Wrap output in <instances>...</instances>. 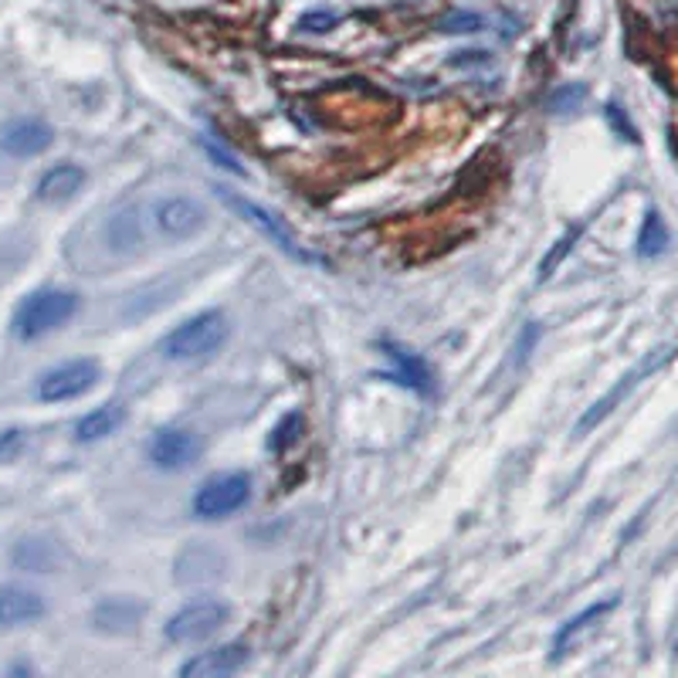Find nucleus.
I'll use <instances>...</instances> for the list:
<instances>
[{
  "mask_svg": "<svg viewBox=\"0 0 678 678\" xmlns=\"http://www.w3.org/2000/svg\"><path fill=\"white\" fill-rule=\"evenodd\" d=\"M149 458H153V465L164 472L187 469L197 458V438L183 427H164L149 441Z\"/></svg>",
  "mask_w": 678,
  "mask_h": 678,
  "instance_id": "nucleus-10",
  "label": "nucleus"
},
{
  "mask_svg": "<svg viewBox=\"0 0 678 678\" xmlns=\"http://www.w3.org/2000/svg\"><path fill=\"white\" fill-rule=\"evenodd\" d=\"M201 146H204V153L210 160H218V167H225V170H231V173H244V167L231 157V153L225 149V146H218L214 140H201Z\"/></svg>",
  "mask_w": 678,
  "mask_h": 678,
  "instance_id": "nucleus-24",
  "label": "nucleus"
},
{
  "mask_svg": "<svg viewBox=\"0 0 678 678\" xmlns=\"http://www.w3.org/2000/svg\"><path fill=\"white\" fill-rule=\"evenodd\" d=\"M99 363L96 360H69L38 380V397L45 404H61V400H75L82 394H88L99 384Z\"/></svg>",
  "mask_w": 678,
  "mask_h": 678,
  "instance_id": "nucleus-7",
  "label": "nucleus"
},
{
  "mask_svg": "<svg viewBox=\"0 0 678 678\" xmlns=\"http://www.w3.org/2000/svg\"><path fill=\"white\" fill-rule=\"evenodd\" d=\"M618 607V597H607V601H601V604H591L588 610H580V614H573V618L557 631V638H553V655H564L570 644L588 631V628H594L601 618H607V614Z\"/></svg>",
  "mask_w": 678,
  "mask_h": 678,
  "instance_id": "nucleus-15",
  "label": "nucleus"
},
{
  "mask_svg": "<svg viewBox=\"0 0 678 678\" xmlns=\"http://www.w3.org/2000/svg\"><path fill=\"white\" fill-rule=\"evenodd\" d=\"M45 618V597L31 588H4L0 591V628H21Z\"/></svg>",
  "mask_w": 678,
  "mask_h": 678,
  "instance_id": "nucleus-12",
  "label": "nucleus"
},
{
  "mask_svg": "<svg viewBox=\"0 0 678 678\" xmlns=\"http://www.w3.org/2000/svg\"><path fill=\"white\" fill-rule=\"evenodd\" d=\"M231 618V607L225 601H194L187 607H180L173 618L167 621V638L173 644H194V641H207L210 634H218Z\"/></svg>",
  "mask_w": 678,
  "mask_h": 678,
  "instance_id": "nucleus-5",
  "label": "nucleus"
},
{
  "mask_svg": "<svg viewBox=\"0 0 678 678\" xmlns=\"http://www.w3.org/2000/svg\"><path fill=\"white\" fill-rule=\"evenodd\" d=\"M607 119H610V126L618 130L625 140H631V143H638V133H634V126H631V119L625 116V109L618 106V102H610L607 106Z\"/></svg>",
  "mask_w": 678,
  "mask_h": 678,
  "instance_id": "nucleus-25",
  "label": "nucleus"
},
{
  "mask_svg": "<svg viewBox=\"0 0 678 678\" xmlns=\"http://www.w3.org/2000/svg\"><path fill=\"white\" fill-rule=\"evenodd\" d=\"M384 353L394 363V374L400 384L411 387L414 394H435V374H431V366L417 353H411L408 347H397V343H384Z\"/></svg>",
  "mask_w": 678,
  "mask_h": 678,
  "instance_id": "nucleus-13",
  "label": "nucleus"
},
{
  "mask_svg": "<svg viewBox=\"0 0 678 678\" xmlns=\"http://www.w3.org/2000/svg\"><path fill=\"white\" fill-rule=\"evenodd\" d=\"M14 448H21V431H8V435L0 438V458L11 455Z\"/></svg>",
  "mask_w": 678,
  "mask_h": 678,
  "instance_id": "nucleus-27",
  "label": "nucleus"
},
{
  "mask_svg": "<svg viewBox=\"0 0 678 678\" xmlns=\"http://www.w3.org/2000/svg\"><path fill=\"white\" fill-rule=\"evenodd\" d=\"M82 187H85V170L75 164H58V167L45 170V177L38 180V197L45 204H65Z\"/></svg>",
  "mask_w": 678,
  "mask_h": 678,
  "instance_id": "nucleus-14",
  "label": "nucleus"
},
{
  "mask_svg": "<svg viewBox=\"0 0 678 678\" xmlns=\"http://www.w3.org/2000/svg\"><path fill=\"white\" fill-rule=\"evenodd\" d=\"M580 238V228H573L564 241H557V249H553L546 258H543V265H540V279H549L553 275V268H557V262H564L567 255H570V249H573V241Z\"/></svg>",
  "mask_w": 678,
  "mask_h": 678,
  "instance_id": "nucleus-23",
  "label": "nucleus"
},
{
  "mask_svg": "<svg viewBox=\"0 0 678 678\" xmlns=\"http://www.w3.org/2000/svg\"><path fill=\"white\" fill-rule=\"evenodd\" d=\"M249 665V644H218L180 668L183 678H228Z\"/></svg>",
  "mask_w": 678,
  "mask_h": 678,
  "instance_id": "nucleus-11",
  "label": "nucleus"
},
{
  "mask_svg": "<svg viewBox=\"0 0 678 678\" xmlns=\"http://www.w3.org/2000/svg\"><path fill=\"white\" fill-rule=\"evenodd\" d=\"M583 99H588V85L583 82H567L560 85L557 92L549 96V112H577L583 106Z\"/></svg>",
  "mask_w": 678,
  "mask_h": 678,
  "instance_id": "nucleus-20",
  "label": "nucleus"
},
{
  "mask_svg": "<svg viewBox=\"0 0 678 678\" xmlns=\"http://www.w3.org/2000/svg\"><path fill=\"white\" fill-rule=\"evenodd\" d=\"M668 244H671V234L665 228V218L658 210H649L644 214V221H641V231H638V255L641 258H658L668 252Z\"/></svg>",
  "mask_w": 678,
  "mask_h": 678,
  "instance_id": "nucleus-18",
  "label": "nucleus"
},
{
  "mask_svg": "<svg viewBox=\"0 0 678 678\" xmlns=\"http://www.w3.org/2000/svg\"><path fill=\"white\" fill-rule=\"evenodd\" d=\"M675 356V347H662V350H655V353H649V356H644L634 370H628V374L618 380V384H614L604 397H597L594 400V404L588 408V411H583L580 414V421H577V427H573V435L577 438H583V435H591V431L597 427V424H604L614 411H618L621 404H625V400L631 397V390L644 380V377H652L655 374V370H662L668 360Z\"/></svg>",
  "mask_w": 678,
  "mask_h": 678,
  "instance_id": "nucleus-4",
  "label": "nucleus"
},
{
  "mask_svg": "<svg viewBox=\"0 0 678 678\" xmlns=\"http://www.w3.org/2000/svg\"><path fill=\"white\" fill-rule=\"evenodd\" d=\"M153 218H157V228L173 241H187L207 228V210L194 197H167L153 207Z\"/></svg>",
  "mask_w": 678,
  "mask_h": 678,
  "instance_id": "nucleus-8",
  "label": "nucleus"
},
{
  "mask_svg": "<svg viewBox=\"0 0 678 678\" xmlns=\"http://www.w3.org/2000/svg\"><path fill=\"white\" fill-rule=\"evenodd\" d=\"M214 197H218L228 210H234L241 221H249L255 231H262V234L275 244V249H282L289 258L305 262V265H323L319 255H313V252H305V249H302V241L295 238V231L289 228V221L279 218V214H275V210H268V207H262V204H255V201H249V197H241V194L221 187V183H218V187H214Z\"/></svg>",
  "mask_w": 678,
  "mask_h": 678,
  "instance_id": "nucleus-1",
  "label": "nucleus"
},
{
  "mask_svg": "<svg viewBox=\"0 0 678 678\" xmlns=\"http://www.w3.org/2000/svg\"><path fill=\"white\" fill-rule=\"evenodd\" d=\"M122 408L119 404H106V408H99V411H92V414H85L78 424H75V438L82 441V445H92V441H102V438H109L112 431L122 424Z\"/></svg>",
  "mask_w": 678,
  "mask_h": 678,
  "instance_id": "nucleus-16",
  "label": "nucleus"
},
{
  "mask_svg": "<svg viewBox=\"0 0 678 678\" xmlns=\"http://www.w3.org/2000/svg\"><path fill=\"white\" fill-rule=\"evenodd\" d=\"M78 313V295L61 292V289H41L21 299L14 313V336L21 339H41L55 332L58 326H65Z\"/></svg>",
  "mask_w": 678,
  "mask_h": 678,
  "instance_id": "nucleus-2",
  "label": "nucleus"
},
{
  "mask_svg": "<svg viewBox=\"0 0 678 678\" xmlns=\"http://www.w3.org/2000/svg\"><path fill=\"white\" fill-rule=\"evenodd\" d=\"M482 27H485V17L475 11H451L438 21V31H445V35H475Z\"/></svg>",
  "mask_w": 678,
  "mask_h": 678,
  "instance_id": "nucleus-21",
  "label": "nucleus"
},
{
  "mask_svg": "<svg viewBox=\"0 0 678 678\" xmlns=\"http://www.w3.org/2000/svg\"><path fill=\"white\" fill-rule=\"evenodd\" d=\"M51 140H55V133L41 119H14L0 130V149L17 160L38 157V153H45L51 146Z\"/></svg>",
  "mask_w": 678,
  "mask_h": 678,
  "instance_id": "nucleus-9",
  "label": "nucleus"
},
{
  "mask_svg": "<svg viewBox=\"0 0 678 678\" xmlns=\"http://www.w3.org/2000/svg\"><path fill=\"white\" fill-rule=\"evenodd\" d=\"M339 24V17L332 11H310L299 17V31L302 35H326V31H332Z\"/></svg>",
  "mask_w": 678,
  "mask_h": 678,
  "instance_id": "nucleus-22",
  "label": "nucleus"
},
{
  "mask_svg": "<svg viewBox=\"0 0 678 678\" xmlns=\"http://www.w3.org/2000/svg\"><path fill=\"white\" fill-rule=\"evenodd\" d=\"M143 618V607L133 604V601H106L99 610H96V628L102 631H112V634H122V631H133Z\"/></svg>",
  "mask_w": 678,
  "mask_h": 678,
  "instance_id": "nucleus-17",
  "label": "nucleus"
},
{
  "mask_svg": "<svg viewBox=\"0 0 678 678\" xmlns=\"http://www.w3.org/2000/svg\"><path fill=\"white\" fill-rule=\"evenodd\" d=\"M231 323L225 313L210 310V313H197L187 323H180L167 339H164V356L167 360H201L218 353L228 343Z\"/></svg>",
  "mask_w": 678,
  "mask_h": 678,
  "instance_id": "nucleus-3",
  "label": "nucleus"
},
{
  "mask_svg": "<svg viewBox=\"0 0 678 678\" xmlns=\"http://www.w3.org/2000/svg\"><path fill=\"white\" fill-rule=\"evenodd\" d=\"M451 69H465V65H488V51H458L455 58H448Z\"/></svg>",
  "mask_w": 678,
  "mask_h": 678,
  "instance_id": "nucleus-26",
  "label": "nucleus"
},
{
  "mask_svg": "<svg viewBox=\"0 0 678 678\" xmlns=\"http://www.w3.org/2000/svg\"><path fill=\"white\" fill-rule=\"evenodd\" d=\"M252 499V479L244 472H225L207 479L197 496H194V512L201 519H225L238 509H244Z\"/></svg>",
  "mask_w": 678,
  "mask_h": 678,
  "instance_id": "nucleus-6",
  "label": "nucleus"
},
{
  "mask_svg": "<svg viewBox=\"0 0 678 678\" xmlns=\"http://www.w3.org/2000/svg\"><path fill=\"white\" fill-rule=\"evenodd\" d=\"M109 244L116 252H130L140 244V225L133 218V210L126 214H116V218L109 221Z\"/></svg>",
  "mask_w": 678,
  "mask_h": 678,
  "instance_id": "nucleus-19",
  "label": "nucleus"
}]
</instances>
